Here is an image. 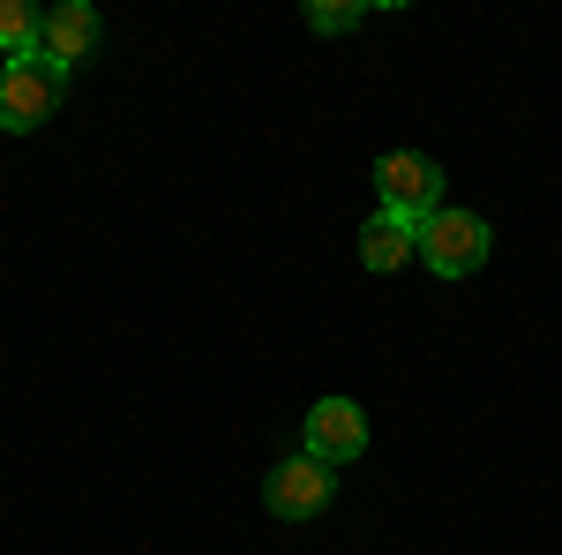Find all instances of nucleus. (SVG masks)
<instances>
[{"label":"nucleus","instance_id":"5","mask_svg":"<svg viewBox=\"0 0 562 555\" xmlns=\"http://www.w3.org/2000/svg\"><path fill=\"white\" fill-rule=\"evenodd\" d=\"M360 451H368V413H360L352 398H315V406H307V458L352 466Z\"/></svg>","mask_w":562,"mask_h":555},{"label":"nucleus","instance_id":"6","mask_svg":"<svg viewBox=\"0 0 562 555\" xmlns=\"http://www.w3.org/2000/svg\"><path fill=\"white\" fill-rule=\"evenodd\" d=\"M98 8L90 0H53L45 8V31H38V60H53V68H76V60H90L98 53Z\"/></svg>","mask_w":562,"mask_h":555},{"label":"nucleus","instance_id":"1","mask_svg":"<svg viewBox=\"0 0 562 555\" xmlns=\"http://www.w3.org/2000/svg\"><path fill=\"white\" fill-rule=\"evenodd\" d=\"M487 248H495V233H487V218L480 211H442L420 218V263H428L435 278H473L480 263H487Z\"/></svg>","mask_w":562,"mask_h":555},{"label":"nucleus","instance_id":"4","mask_svg":"<svg viewBox=\"0 0 562 555\" xmlns=\"http://www.w3.org/2000/svg\"><path fill=\"white\" fill-rule=\"evenodd\" d=\"M330 496H338V466H323V458H285V466L262 480V503L270 518H285V525H301V518H323L330 511Z\"/></svg>","mask_w":562,"mask_h":555},{"label":"nucleus","instance_id":"7","mask_svg":"<svg viewBox=\"0 0 562 555\" xmlns=\"http://www.w3.org/2000/svg\"><path fill=\"white\" fill-rule=\"evenodd\" d=\"M420 256V225L397 211H375L368 225H360V263L375 270V278H390V270H405V263Z\"/></svg>","mask_w":562,"mask_h":555},{"label":"nucleus","instance_id":"3","mask_svg":"<svg viewBox=\"0 0 562 555\" xmlns=\"http://www.w3.org/2000/svg\"><path fill=\"white\" fill-rule=\"evenodd\" d=\"M375 196H383V211L420 225V218L442 211V166H435L428 151H383L375 158Z\"/></svg>","mask_w":562,"mask_h":555},{"label":"nucleus","instance_id":"8","mask_svg":"<svg viewBox=\"0 0 562 555\" xmlns=\"http://www.w3.org/2000/svg\"><path fill=\"white\" fill-rule=\"evenodd\" d=\"M38 31H45V8L0 0V53H8V60H38Z\"/></svg>","mask_w":562,"mask_h":555},{"label":"nucleus","instance_id":"9","mask_svg":"<svg viewBox=\"0 0 562 555\" xmlns=\"http://www.w3.org/2000/svg\"><path fill=\"white\" fill-rule=\"evenodd\" d=\"M301 15H307V31H315V38H346V31L368 23V8H360V0H307Z\"/></svg>","mask_w":562,"mask_h":555},{"label":"nucleus","instance_id":"2","mask_svg":"<svg viewBox=\"0 0 562 555\" xmlns=\"http://www.w3.org/2000/svg\"><path fill=\"white\" fill-rule=\"evenodd\" d=\"M60 90H68V68H53V60H8L0 68V129L8 135L45 129L53 106H60Z\"/></svg>","mask_w":562,"mask_h":555}]
</instances>
